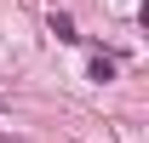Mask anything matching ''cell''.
Returning <instances> with one entry per match:
<instances>
[{"label": "cell", "mask_w": 149, "mask_h": 143, "mask_svg": "<svg viewBox=\"0 0 149 143\" xmlns=\"http://www.w3.org/2000/svg\"><path fill=\"white\" fill-rule=\"evenodd\" d=\"M52 35H57V40H80V35H74V17H69V12H52Z\"/></svg>", "instance_id": "6da1fadb"}, {"label": "cell", "mask_w": 149, "mask_h": 143, "mask_svg": "<svg viewBox=\"0 0 149 143\" xmlns=\"http://www.w3.org/2000/svg\"><path fill=\"white\" fill-rule=\"evenodd\" d=\"M0 143H17V137H0Z\"/></svg>", "instance_id": "3957f363"}, {"label": "cell", "mask_w": 149, "mask_h": 143, "mask_svg": "<svg viewBox=\"0 0 149 143\" xmlns=\"http://www.w3.org/2000/svg\"><path fill=\"white\" fill-rule=\"evenodd\" d=\"M92 80H115V57H103V52L92 57Z\"/></svg>", "instance_id": "7a4b0ae2"}]
</instances>
